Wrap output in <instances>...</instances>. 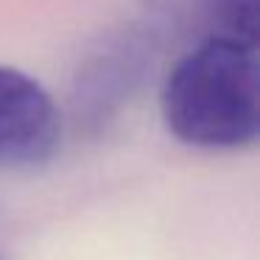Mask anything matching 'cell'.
Listing matches in <instances>:
<instances>
[{
    "label": "cell",
    "instance_id": "cell-1",
    "mask_svg": "<svg viewBox=\"0 0 260 260\" xmlns=\"http://www.w3.org/2000/svg\"><path fill=\"white\" fill-rule=\"evenodd\" d=\"M159 109L171 135L193 148L232 151L252 146L260 132L257 45L196 42L168 70Z\"/></svg>",
    "mask_w": 260,
    "mask_h": 260
},
{
    "label": "cell",
    "instance_id": "cell-2",
    "mask_svg": "<svg viewBox=\"0 0 260 260\" xmlns=\"http://www.w3.org/2000/svg\"><path fill=\"white\" fill-rule=\"evenodd\" d=\"M157 45L159 37L146 23L109 31L79 64L73 81V118L90 129H101L112 120L146 81Z\"/></svg>",
    "mask_w": 260,
    "mask_h": 260
},
{
    "label": "cell",
    "instance_id": "cell-3",
    "mask_svg": "<svg viewBox=\"0 0 260 260\" xmlns=\"http://www.w3.org/2000/svg\"><path fill=\"white\" fill-rule=\"evenodd\" d=\"M62 115L51 92L17 68L0 64V165L34 168L56 154Z\"/></svg>",
    "mask_w": 260,
    "mask_h": 260
},
{
    "label": "cell",
    "instance_id": "cell-4",
    "mask_svg": "<svg viewBox=\"0 0 260 260\" xmlns=\"http://www.w3.org/2000/svg\"><path fill=\"white\" fill-rule=\"evenodd\" d=\"M154 34L190 40H232L257 45V0H140Z\"/></svg>",
    "mask_w": 260,
    "mask_h": 260
},
{
    "label": "cell",
    "instance_id": "cell-5",
    "mask_svg": "<svg viewBox=\"0 0 260 260\" xmlns=\"http://www.w3.org/2000/svg\"><path fill=\"white\" fill-rule=\"evenodd\" d=\"M0 260H3V257H0Z\"/></svg>",
    "mask_w": 260,
    "mask_h": 260
}]
</instances>
